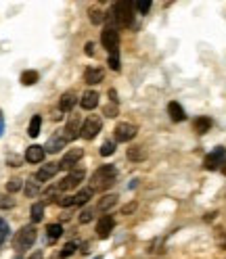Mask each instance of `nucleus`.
<instances>
[{"label": "nucleus", "instance_id": "obj_19", "mask_svg": "<svg viewBox=\"0 0 226 259\" xmlns=\"http://www.w3.org/2000/svg\"><path fill=\"white\" fill-rule=\"evenodd\" d=\"M115 203H117V197H115V194H105V197L98 201L96 209H98V211H109V209L115 205Z\"/></svg>", "mask_w": 226, "mask_h": 259}, {"label": "nucleus", "instance_id": "obj_43", "mask_svg": "<svg viewBox=\"0 0 226 259\" xmlns=\"http://www.w3.org/2000/svg\"><path fill=\"white\" fill-rule=\"evenodd\" d=\"M2 130H4V121H2V117H0V136H2Z\"/></svg>", "mask_w": 226, "mask_h": 259}, {"label": "nucleus", "instance_id": "obj_8", "mask_svg": "<svg viewBox=\"0 0 226 259\" xmlns=\"http://www.w3.org/2000/svg\"><path fill=\"white\" fill-rule=\"evenodd\" d=\"M82 180H84V170H80V167H75L74 172H69V173H67L65 180L59 182L61 192H63V190H72V188L80 186V182H82Z\"/></svg>", "mask_w": 226, "mask_h": 259}, {"label": "nucleus", "instance_id": "obj_15", "mask_svg": "<svg viewBox=\"0 0 226 259\" xmlns=\"http://www.w3.org/2000/svg\"><path fill=\"white\" fill-rule=\"evenodd\" d=\"M103 78H105V71H103V69H98V67H88L86 71H84V82L90 84V86L103 82Z\"/></svg>", "mask_w": 226, "mask_h": 259}, {"label": "nucleus", "instance_id": "obj_31", "mask_svg": "<svg viewBox=\"0 0 226 259\" xmlns=\"http://www.w3.org/2000/svg\"><path fill=\"white\" fill-rule=\"evenodd\" d=\"M6 236H9V224L0 218V244L6 241Z\"/></svg>", "mask_w": 226, "mask_h": 259}, {"label": "nucleus", "instance_id": "obj_17", "mask_svg": "<svg viewBox=\"0 0 226 259\" xmlns=\"http://www.w3.org/2000/svg\"><path fill=\"white\" fill-rule=\"evenodd\" d=\"M168 113H170V120H172V121H185L187 120L185 109H182L178 103H170L168 104Z\"/></svg>", "mask_w": 226, "mask_h": 259}, {"label": "nucleus", "instance_id": "obj_20", "mask_svg": "<svg viewBox=\"0 0 226 259\" xmlns=\"http://www.w3.org/2000/svg\"><path fill=\"white\" fill-rule=\"evenodd\" d=\"M193 125H195L197 134H206V132H209V128H211V120L209 117H197Z\"/></svg>", "mask_w": 226, "mask_h": 259}, {"label": "nucleus", "instance_id": "obj_23", "mask_svg": "<svg viewBox=\"0 0 226 259\" xmlns=\"http://www.w3.org/2000/svg\"><path fill=\"white\" fill-rule=\"evenodd\" d=\"M61 232H63V226H61V224H51V226L46 228V234H48V241H51V242H55L56 239H59Z\"/></svg>", "mask_w": 226, "mask_h": 259}, {"label": "nucleus", "instance_id": "obj_35", "mask_svg": "<svg viewBox=\"0 0 226 259\" xmlns=\"http://www.w3.org/2000/svg\"><path fill=\"white\" fill-rule=\"evenodd\" d=\"M77 220H80V224H88L90 220H93V209H84Z\"/></svg>", "mask_w": 226, "mask_h": 259}, {"label": "nucleus", "instance_id": "obj_27", "mask_svg": "<svg viewBox=\"0 0 226 259\" xmlns=\"http://www.w3.org/2000/svg\"><path fill=\"white\" fill-rule=\"evenodd\" d=\"M115 153V142L113 140H107V142H103V146H101V155L103 157H109V155H113Z\"/></svg>", "mask_w": 226, "mask_h": 259}, {"label": "nucleus", "instance_id": "obj_28", "mask_svg": "<svg viewBox=\"0 0 226 259\" xmlns=\"http://www.w3.org/2000/svg\"><path fill=\"white\" fill-rule=\"evenodd\" d=\"M19 188H21V178H11L6 182V190L9 192H17Z\"/></svg>", "mask_w": 226, "mask_h": 259}, {"label": "nucleus", "instance_id": "obj_11", "mask_svg": "<svg viewBox=\"0 0 226 259\" xmlns=\"http://www.w3.org/2000/svg\"><path fill=\"white\" fill-rule=\"evenodd\" d=\"M113 226H115V222H113L111 215H103V218L98 220V224H96L98 239H107V236L113 232Z\"/></svg>", "mask_w": 226, "mask_h": 259}, {"label": "nucleus", "instance_id": "obj_29", "mask_svg": "<svg viewBox=\"0 0 226 259\" xmlns=\"http://www.w3.org/2000/svg\"><path fill=\"white\" fill-rule=\"evenodd\" d=\"M103 13H101V9H90V21L96 25V23H103Z\"/></svg>", "mask_w": 226, "mask_h": 259}, {"label": "nucleus", "instance_id": "obj_39", "mask_svg": "<svg viewBox=\"0 0 226 259\" xmlns=\"http://www.w3.org/2000/svg\"><path fill=\"white\" fill-rule=\"evenodd\" d=\"M218 244H220V249H226V230H222L218 236Z\"/></svg>", "mask_w": 226, "mask_h": 259}, {"label": "nucleus", "instance_id": "obj_7", "mask_svg": "<svg viewBox=\"0 0 226 259\" xmlns=\"http://www.w3.org/2000/svg\"><path fill=\"white\" fill-rule=\"evenodd\" d=\"M101 44L107 48L109 52H115L117 46H119V34L117 30H111V27H105L103 34H101Z\"/></svg>", "mask_w": 226, "mask_h": 259}, {"label": "nucleus", "instance_id": "obj_14", "mask_svg": "<svg viewBox=\"0 0 226 259\" xmlns=\"http://www.w3.org/2000/svg\"><path fill=\"white\" fill-rule=\"evenodd\" d=\"M65 144H67V138L63 136V132H56V134H53L51 140L46 142V151L48 153H59Z\"/></svg>", "mask_w": 226, "mask_h": 259}, {"label": "nucleus", "instance_id": "obj_6", "mask_svg": "<svg viewBox=\"0 0 226 259\" xmlns=\"http://www.w3.org/2000/svg\"><path fill=\"white\" fill-rule=\"evenodd\" d=\"M82 123L84 121H80V115H69L67 125H65V130H63V136L67 138V142L69 140H75L82 134Z\"/></svg>", "mask_w": 226, "mask_h": 259}, {"label": "nucleus", "instance_id": "obj_5", "mask_svg": "<svg viewBox=\"0 0 226 259\" xmlns=\"http://www.w3.org/2000/svg\"><path fill=\"white\" fill-rule=\"evenodd\" d=\"M136 136V125L130 121H122L115 125V140L117 142H130Z\"/></svg>", "mask_w": 226, "mask_h": 259}, {"label": "nucleus", "instance_id": "obj_30", "mask_svg": "<svg viewBox=\"0 0 226 259\" xmlns=\"http://www.w3.org/2000/svg\"><path fill=\"white\" fill-rule=\"evenodd\" d=\"M13 205H15V201L9 194H0V209H11Z\"/></svg>", "mask_w": 226, "mask_h": 259}, {"label": "nucleus", "instance_id": "obj_36", "mask_svg": "<svg viewBox=\"0 0 226 259\" xmlns=\"http://www.w3.org/2000/svg\"><path fill=\"white\" fill-rule=\"evenodd\" d=\"M56 203H59L61 207H72V205H75V199L74 197H59Z\"/></svg>", "mask_w": 226, "mask_h": 259}, {"label": "nucleus", "instance_id": "obj_40", "mask_svg": "<svg viewBox=\"0 0 226 259\" xmlns=\"http://www.w3.org/2000/svg\"><path fill=\"white\" fill-rule=\"evenodd\" d=\"M134 209H136V203H130V205H126V207L122 209V213H124V215H128V213L134 211Z\"/></svg>", "mask_w": 226, "mask_h": 259}, {"label": "nucleus", "instance_id": "obj_3", "mask_svg": "<svg viewBox=\"0 0 226 259\" xmlns=\"http://www.w3.org/2000/svg\"><path fill=\"white\" fill-rule=\"evenodd\" d=\"M36 236H38L36 228H34V226H23L15 234V239H13V247H15V251H19V253H21V251L30 249L32 244L36 242Z\"/></svg>", "mask_w": 226, "mask_h": 259}, {"label": "nucleus", "instance_id": "obj_33", "mask_svg": "<svg viewBox=\"0 0 226 259\" xmlns=\"http://www.w3.org/2000/svg\"><path fill=\"white\" fill-rule=\"evenodd\" d=\"M25 194H27V197H36V194H38V182H27V184H25Z\"/></svg>", "mask_w": 226, "mask_h": 259}, {"label": "nucleus", "instance_id": "obj_13", "mask_svg": "<svg viewBox=\"0 0 226 259\" xmlns=\"http://www.w3.org/2000/svg\"><path fill=\"white\" fill-rule=\"evenodd\" d=\"M42 159H44V149H42L40 144L27 146V151H25V161H27V163H42Z\"/></svg>", "mask_w": 226, "mask_h": 259}, {"label": "nucleus", "instance_id": "obj_37", "mask_svg": "<svg viewBox=\"0 0 226 259\" xmlns=\"http://www.w3.org/2000/svg\"><path fill=\"white\" fill-rule=\"evenodd\" d=\"M136 9H138V11L145 15V13H149V9H151V2H149V0H140V2H136Z\"/></svg>", "mask_w": 226, "mask_h": 259}, {"label": "nucleus", "instance_id": "obj_10", "mask_svg": "<svg viewBox=\"0 0 226 259\" xmlns=\"http://www.w3.org/2000/svg\"><path fill=\"white\" fill-rule=\"evenodd\" d=\"M224 157H226V149H224V146H218V149H214V151H211L209 155L206 157L203 165H206V170H209V172H211V170H218Z\"/></svg>", "mask_w": 226, "mask_h": 259}, {"label": "nucleus", "instance_id": "obj_22", "mask_svg": "<svg viewBox=\"0 0 226 259\" xmlns=\"http://www.w3.org/2000/svg\"><path fill=\"white\" fill-rule=\"evenodd\" d=\"M40 125H42V117L40 115H34L30 125H27V134H30L32 138H36L40 134Z\"/></svg>", "mask_w": 226, "mask_h": 259}, {"label": "nucleus", "instance_id": "obj_34", "mask_svg": "<svg viewBox=\"0 0 226 259\" xmlns=\"http://www.w3.org/2000/svg\"><path fill=\"white\" fill-rule=\"evenodd\" d=\"M74 253H75V242H67L65 247H63V251H61V257H69Z\"/></svg>", "mask_w": 226, "mask_h": 259}, {"label": "nucleus", "instance_id": "obj_38", "mask_svg": "<svg viewBox=\"0 0 226 259\" xmlns=\"http://www.w3.org/2000/svg\"><path fill=\"white\" fill-rule=\"evenodd\" d=\"M105 115H107V117H115L117 115V107H115V104H113V107L109 104V107L105 109Z\"/></svg>", "mask_w": 226, "mask_h": 259}, {"label": "nucleus", "instance_id": "obj_18", "mask_svg": "<svg viewBox=\"0 0 226 259\" xmlns=\"http://www.w3.org/2000/svg\"><path fill=\"white\" fill-rule=\"evenodd\" d=\"M75 103H77L75 92H65L61 96V101H59V109L61 111H72L75 107Z\"/></svg>", "mask_w": 226, "mask_h": 259}, {"label": "nucleus", "instance_id": "obj_2", "mask_svg": "<svg viewBox=\"0 0 226 259\" xmlns=\"http://www.w3.org/2000/svg\"><path fill=\"white\" fill-rule=\"evenodd\" d=\"M113 11V17H115V27H130L132 21H134V15H132V2L128 0H119L111 6Z\"/></svg>", "mask_w": 226, "mask_h": 259}, {"label": "nucleus", "instance_id": "obj_24", "mask_svg": "<svg viewBox=\"0 0 226 259\" xmlns=\"http://www.w3.org/2000/svg\"><path fill=\"white\" fill-rule=\"evenodd\" d=\"M38 71H23L21 73V84H23V86H34V84L38 82Z\"/></svg>", "mask_w": 226, "mask_h": 259}, {"label": "nucleus", "instance_id": "obj_12", "mask_svg": "<svg viewBox=\"0 0 226 259\" xmlns=\"http://www.w3.org/2000/svg\"><path fill=\"white\" fill-rule=\"evenodd\" d=\"M59 170H61L59 163H46L44 167H40V170H38L36 180H38V182H48V180H53Z\"/></svg>", "mask_w": 226, "mask_h": 259}, {"label": "nucleus", "instance_id": "obj_41", "mask_svg": "<svg viewBox=\"0 0 226 259\" xmlns=\"http://www.w3.org/2000/svg\"><path fill=\"white\" fill-rule=\"evenodd\" d=\"M93 42H88V44H86V54H88V57H93V54H94V51H93Z\"/></svg>", "mask_w": 226, "mask_h": 259}, {"label": "nucleus", "instance_id": "obj_21", "mask_svg": "<svg viewBox=\"0 0 226 259\" xmlns=\"http://www.w3.org/2000/svg\"><path fill=\"white\" fill-rule=\"evenodd\" d=\"M93 194H94V190H93V186H88V188H82L80 192L75 194V205H84V203H88L90 199H93Z\"/></svg>", "mask_w": 226, "mask_h": 259}, {"label": "nucleus", "instance_id": "obj_9", "mask_svg": "<svg viewBox=\"0 0 226 259\" xmlns=\"http://www.w3.org/2000/svg\"><path fill=\"white\" fill-rule=\"evenodd\" d=\"M82 155H84L82 149H72L69 153H65V155H63L59 167H61V170H69V172H74V170H75V165L80 163Z\"/></svg>", "mask_w": 226, "mask_h": 259}, {"label": "nucleus", "instance_id": "obj_25", "mask_svg": "<svg viewBox=\"0 0 226 259\" xmlns=\"http://www.w3.org/2000/svg\"><path fill=\"white\" fill-rule=\"evenodd\" d=\"M42 218H44V205H42V203H34V207H32V222L38 224V222H42Z\"/></svg>", "mask_w": 226, "mask_h": 259}, {"label": "nucleus", "instance_id": "obj_26", "mask_svg": "<svg viewBox=\"0 0 226 259\" xmlns=\"http://www.w3.org/2000/svg\"><path fill=\"white\" fill-rule=\"evenodd\" d=\"M128 159L130 161H143L145 159L143 146H132V149H128Z\"/></svg>", "mask_w": 226, "mask_h": 259}, {"label": "nucleus", "instance_id": "obj_42", "mask_svg": "<svg viewBox=\"0 0 226 259\" xmlns=\"http://www.w3.org/2000/svg\"><path fill=\"white\" fill-rule=\"evenodd\" d=\"M30 259H42V251H36V253H32Z\"/></svg>", "mask_w": 226, "mask_h": 259}, {"label": "nucleus", "instance_id": "obj_4", "mask_svg": "<svg viewBox=\"0 0 226 259\" xmlns=\"http://www.w3.org/2000/svg\"><path fill=\"white\" fill-rule=\"evenodd\" d=\"M101 128H103V121L98 120L96 115H90L88 120H84V123H82V138L84 140H93L98 132H101Z\"/></svg>", "mask_w": 226, "mask_h": 259}, {"label": "nucleus", "instance_id": "obj_1", "mask_svg": "<svg viewBox=\"0 0 226 259\" xmlns=\"http://www.w3.org/2000/svg\"><path fill=\"white\" fill-rule=\"evenodd\" d=\"M117 178V170L113 165H101L93 173V190H107Z\"/></svg>", "mask_w": 226, "mask_h": 259}, {"label": "nucleus", "instance_id": "obj_32", "mask_svg": "<svg viewBox=\"0 0 226 259\" xmlns=\"http://www.w3.org/2000/svg\"><path fill=\"white\" fill-rule=\"evenodd\" d=\"M109 67L113 69V71H119V54H117V51L109 54Z\"/></svg>", "mask_w": 226, "mask_h": 259}, {"label": "nucleus", "instance_id": "obj_16", "mask_svg": "<svg viewBox=\"0 0 226 259\" xmlns=\"http://www.w3.org/2000/svg\"><path fill=\"white\" fill-rule=\"evenodd\" d=\"M80 104H82V109L93 111V109L96 107V104H98V94L94 92V90H88V92H84V94H82Z\"/></svg>", "mask_w": 226, "mask_h": 259}]
</instances>
